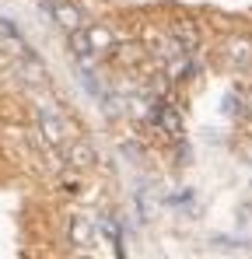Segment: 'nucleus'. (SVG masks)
<instances>
[{"label": "nucleus", "mask_w": 252, "mask_h": 259, "mask_svg": "<svg viewBox=\"0 0 252 259\" xmlns=\"http://www.w3.org/2000/svg\"><path fill=\"white\" fill-rule=\"evenodd\" d=\"M53 14H56V21H60L67 32H77V28L88 25V21H84V11H81V7H74V4H67V0H60V4L53 7Z\"/></svg>", "instance_id": "obj_1"}, {"label": "nucleus", "mask_w": 252, "mask_h": 259, "mask_svg": "<svg viewBox=\"0 0 252 259\" xmlns=\"http://www.w3.org/2000/svg\"><path fill=\"white\" fill-rule=\"evenodd\" d=\"M70 242H74V245H95V224L84 214L70 221Z\"/></svg>", "instance_id": "obj_2"}, {"label": "nucleus", "mask_w": 252, "mask_h": 259, "mask_svg": "<svg viewBox=\"0 0 252 259\" xmlns=\"http://www.w3.org/2000/svg\"><path fill=\"white\" fill-rule=\"evenodd\" d=\"M39 119H42V133H46V140H49V144H60V140H63V126H60V116H53V112H46V109H42Z\"/></svg>", "instance_id": "obj_3"}, {"label": "nucleus", "mask_w": 252, "mask_h": 259, "mask_svg": "<svg viewBox=\"0 0 252 259\" xmlns=\"http://www.w3.org/2000/svg\"><path fill=\"white\" fill-rule=\"evenodd\" d=\"M228 60H231L235 67H249L252 63V46L249 42H231L228 46Z\"/></svg>", "instance_id": "obj_4"}, {"label": "nucleus", "mask_w": 252, "mask_h": 259, "mask_svg": "<svg viewBox=\"0 0 252 259\" xmlns=\"http://www.w3.org/2000/svg\"><path fill=\"white\" fill-rule=\"evenodd\" d=\"M88 42L95 53H105L109 46H112V32H105V28H88Z\"/></svg>", "instance_id": "obj_5"}, {"label": "nucleus", "mask_w": 252, "mask_h": 259, "mask_svg": "<svg viewBox=\"0 0 252 259\" xmlns=\"http://www.w3.org/2000/svg\"><path fill=\"white\" fill-rule=\"evenodd\" d=\"M70 161H74L77 168H88V165L95 161V151H91L88 144H81V140H77V144L70 147Z\"/></svg>", "instance_id": "obj_6"}]
</instances>
